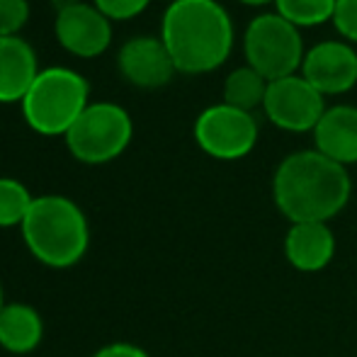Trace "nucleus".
I'll list each match as a JSON object with an SVG mask.
<instances>
[{
	"instance_id": "8",
	"label": "nucleus",
	"mask_w": 357,
	"mask_h": 357,
	"mask_svg": "<svg viewBox=\"0 0 357 357\" xmlns=\"http://www.w3.org/2000/svg\"><path fill=\"white\" fill-rule=\"evenodd\" d=\"M326 109V98L301 73L268 83L263 112L282 132H314Z\"/></svg>"
},
{
	"instance_id": "23",
	"label": "nucleus",
	"mask_w": 357,
	"mask_h": 357,
	"mask_svg": "<svg viewBox=\"0 0 357 357\" xmlns=\"http://www.w3.org/2000/svg\"><path fill=\"white\" fill-rule=\"evenodd\" d=\"M75 3H80V0H52V5H54V10H56V13L71 8V5H75Z\"/></svg>"
},
{
	"instance_id": "22",
	"label": "nucleus",
	"mask_w": 357,
	"mask_h": 357,
	"mask_svg": "<svg viewBox=\"0 0 357 357\" xmlns=\"http://www.w3.org/2000/svg\"><path fill=\"white\" fill-rule=\"evenodd\" d=\"M93 357H149V353L132 343H109L100 348Z\"/></svg>"
},
{
	"instance_id": "3",
	"label": "nucleus",
	"mask_w": 357,
	"mask_h": 357,
	"mask_svg": "<svg viewBox=\"0 0 357 357\" xmlns=\"http://www.w3.org/2000/svg\"><path fill=\"white\" fill-rule=\"evenodd\" d=\"M20 231L32 258L54 270L73 268L90 248L88 216L63 195L34 197Z\"/></svg>"
},
{
	"instance_id": "13",
	"label": "nucleus",
	"mask_w": 357,
	"mask_h": 357,
	"mask_svg": "<svg viewBox=\"0 0 357 357\" xmlns=\"http://www.w3.org/2000/svg\"><path fill=\"white\" fill-rule=\"evenodd\" d=\"M37 52L20 34L0 37V105L22 102L39 75Z\"/></svg>"
},
{
	"instance_id": "2",
	"label": "nucleus",
	"mask_w": 357,
	"mask_h": 357,
	"mask_svg": "<svg viewBox=\"0 0 357 357\" xmlns=\"http://www.w3.org/2000/svg\"><path fill=\"white\" fill-rule=\"evenodd\" d=\"M160 39L178 73L202 75L234 52V22L219 0H175L160 20Z\"/></svg>"
},
{
	"instance_id": "4",
	"label": "nucleus",
	"mask_w": 357,
	"mask_h": 357,
	"mask_svg": "<svg viewBox=\"0 0 357 357\" xmlns=\"http://www.w3.org/2000/svg\"><path fill=\"white\" fill-rule=\"evenodd\" d=\"M90 83L73 68H42L22 105V117L42 137H66L75 119L90 105Z\"/></svg>"
},
{
	"instance_id": "26",
	"label": "nucleus",
	"mask_w": 357,
	"mask_h": 357,
	"mask_svg": "<svg viewBox=\"0 0 357 357\" xmlns=\"http://www.w3.org/2000/svg\"><path fill=\"white\" fill-rule=\"evenodd\" d=\"M163 3H168V5H170V3H175V0H163Z\"/></svg>"
},
{
	"instance_id": "6",
	"label": "nucleus",
	"mask_w": 357,
	"mask_h": 357,
	"mask_svg": "<svg viewBox=\"0 0 357 357\" xmlns=\"http://www.w3.org/2000/svg\"><path fill=\"white\" fill-rule=\"evenodd\" d=\"M245 66L258 71L268 83L301 71L304 39L301 32L278 13L255 15L243 32Z\"/></svg>"
},
{
	"instance_id": "1",
	"label": "nucleus",
	"mask_w": 357,
	"mask_h": 357,
	"mask_svg": "<svg viewBox=\"0 0 357 357\" xmlns=\"http://www.w3.org/2000/svg\"><path fill=\"white\" fill-rule=\"evenodd\" d=\"M353 180L345 165L326 158L316 149L284 155L273 175V199L289 224H328L350 202Z\"/></svg>"
},
{
	"instance_id": "25",
	"label": "nucleus",
	"mask_w": 357,
	"mask_h": 357,
	"mask_svg": "<svg viewBox=\"0 0 357 357\" xmlns=\"http://www.w3.org/2000/svg\"><path fill=\"white\" fill-rule=\"evenodd\" d=\"M5 309V291H3V282H0V311Z\"/></svg>"
},
{
	"instance_id": "18",
	"label": "nucleus",
	"mask_w": 357,
	"mask_h": 357,
	"mask_svg": "<svg viewBox=\"0 0 357 357\" xmlns=\"http://www.w3.org/2000/svg\"><path fill=\"white\" fill-rule=\"evenodd\" d=\"M34 197L15 178H0V229H13V226H22L24 216L29 214Z\"/></svg>"
},
{
	"instance_id": "19",
	"label": "nucleus",
	"mask_w": 357,
	"mask_h": 357,
	"mask_svg": "<svg viewBox=\"0 0 357 357\" xmlns=\"http://www.w3.org/2000/svg\"><path fill=\"white\" fill-rule=\"evenodd\" d=\"M29 20L27 0H0V37H15Z\"/></svg>"
},
{
	"instance_id": "10",
	"label": "nucleus",
	"mask_w": 357,
	"mask_h": 357,
	"mask_svg": "<svg viewBox=\"0 0 357 357\" xmlns=\"http://www.w3.org/2000/svg\"><path fill=\"white\" fill-rule=\"evenodd\" d=\"M301 75L321 95H343L357 83V52L343 39H326L306 49Z\"/></svg>"
},
{
	"instance_id": "12",
	"label": "nucleus",
	"mask_w": 357,
	"mask_h": 357,
	"mask_svg": "<svg viewBox=\"0 0 357 357\" xmlns=\"http://www.w3.org/2000/svg\"><path fill=\"white\" fill-rule=\"evenodd\" d=\"M284 258L299 273H319L335 258V234L324 221L291 224L284 236Z\"/></svg>"
},
{
	"instance_id": "15",
	"label": "nucleus",
	"mask_w": 357,
	"mask_h": 357,
	"mask_svg": "<svg viewBox=\"0 0 357 357\" xmlns=\"http://www.w3.org/2000/svg\"><path fill=\"white\" fill-rule=\"evenodd\" d=\"M44 338V321L39 311L22 301L5 304L0 311V348L13 355H27Z\"/></svg>"
},
{
	"instance_id": "20",
	"label": "nucleus",
	"mask_w": 357,
	"mask_h": 357,
	"mask_svg": "<svg viewBox=\"0 0 357 357\" xmlns=\"http://www.w3.org/2000/svg\"><path fill=\"white\" fill-rule=\"evenodd\" d=\"M151 0H93V5L109 20V22H124L134 20L149 8Z\"/></svg>"
},
{
	"instance_id": "17",
	"label": "nucleus",
	"mask_w": 357,
	"mask_h": 357,
	"mask_svg": "<svg viewBox=\"0 0 357 357\" xmlns=\"http://www.w3.org/2000/svg\"><path fill=\"white\" fill-rule=\"evenodd\" d=\"M275 13L296 29L333 22L335 0H275Z\"/></svg>"
},
{
	"instance_id": "21",
	"label": "nucleus",
	"mask_w": 357,
	"mask_h": 357,
	"mask_svg": "<svg viewBox=\"0 0 357 357\" xmlns=\"http://www.w3.org/2000/svg\"><path fill=\"white\" fill-rule=\"evenodd\" d=\"M333 27L343 42L357 44V0H335Z\"/></svg>"
},
{
	"instance_id": "11",
	"label": "nucleus",
	"mask_w": 357,
	"mask_h": 357,
	"mask_svg": "<svg viewBox=\"0 0 357 357\" xmlns=\"http://www.w3.org/2000/svg\"><path fill=\"white\" fill-rule=\"evenodd\" d=\"M119 75L134 88L155 90L163 88L178 73L168 49L160 37H132L117 52Z\"/></svg>"
},
{
	"instance_id": "9",
	"label": "nucleus",
	"mask_w": 357,
	"mask_h": 357,
	"mask_svg": "<svg viewBox=\"0 0 357 357\" xmlns=\"http://www.w3.org/2000/svg\"><path fill=\"white\" fill-rule=\"evenodd\" d=\"M56 42L78 59H98L112 44V22L93 3H75L56 13Z\"/></svg>"
},
{
	"instance_id": "5",
	"label": "nucleus",
	"mask_w": 357,
	"mask_h": 357,
	"mask_svg": "<svg viewBox=\"0 0 357 357\" xmlns=\"http://www.w3.org/2000/svg\"><path fill=\"white\" fill-rule=\"evenodd\" d=\"M134 137L132 114L117 102H90L63 137L66 149L85 165L119 158Z\"/></svg>"
},
{
	"instance_id": "16",
	"label": "nucleus",
	"mask_w": 357,
	"mask_h": 357,
	"mask_svg": "<svg viewBox=\"0 0 357 357\" xmlns=\"http://www.w3.org/2000/svg\"><path fill=\"white\" fill-rule=\"evenodd\" d=\"M265 93H268V80L250 66L234 68L224 80V102L245 112L263 107Z\"/></svg>"
},
{
	"instance_id": "24",
	"label": "nucleus",
	"mask_w": 357,
	"mask_h": 357,
	"mask_svg": "<svg viewBox=\"0 0 357 357\" xmlns=\"http://www.w3.org/2000/svg\"><path fill=\"white\" fill-rule=\"evenodd\" d=\"M238 3L250 5V8H260V5H270V3H275V0H238Z\"/></svg>"
},
{
	"instance_id": "14",
	"label": "nucleus",
	"mask_w": 357,
	"mask_h": 357,
	"mask_svg": "<svg viewBox=\"0 0 357 357\" xmlns=\"http://www.w3.org/2000/svg\"><path fill=\"white\" fill-rule=\"evenodd\" d=\"M314 149L340 165L357 163V107L333 105L324 112L314 132Z\"/></svg>"
},
{
	"instance_id": "7",
	"label": "nucleus",
	"mask_w": 357,
	"mask_h": 357,
	"mask_svg": "<svg viewBox=\"0 0 357 357\" xmlns=\"http://www.w3.org/2000/svg\"><path fill=\"white\" fill-rule=\"evenodd\" d=\"M195 142L216 160H241L253 153L260 137L258 119L253 112L216 102L204 107L195 119Z\"/></svg>"
}]
</instances>
